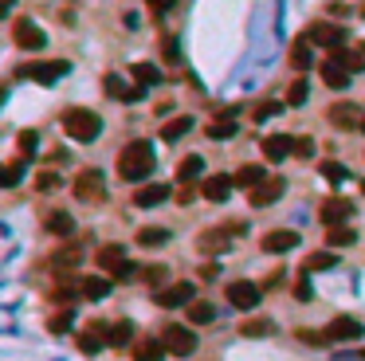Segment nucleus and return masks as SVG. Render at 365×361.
<instances>
[{"instance_id": "nucleus-1", "label": "nucleus", "mask_w": 365, "mask_h": 361, "mask_svg": "<svg viewBox=\"0 0 365 361\" xmlns=\"http://www.w3.org/2000/svg\"><path fill=\"white\" fill-rule=\"evenodd\" d=\"M149 169H153V146L149 141H130L126 150L118 153V173L126 180L149 177Z\"/></svg>"}, {"instance_id": "nucleus-2", "label": "nucleus", "mask_w": 365, "mask_h": 361, "mask_svg": "<svg viewBox=\"0 0 365 361\" xmlns=\"http://www.w3.org/2000/svg\"><path fill=\"white\" fill-rule=\"evenodd\" d=\"M63 130H67L75 141H95V138L102 134V118H99L95 111L71 106V111H63Z\"/></svg>"}, {"instance_id": "nucleus-3", "label": "nucleus", "mask_w": 365, "mask_h": 361, "mask_svg": "<svg viewBox=\"0 0 365 361\" xmlns=\"http://www.w3.org/2000/svg\"><path fill=\"white\" fill-rule=\"evenodd\" d=\"M67 71H71L67 59H40V63H28V67H20V75H24V79H32V83H43V87H51V83H60Z\"/></svg>"}, {"instance_id": "nucleus-4", "label": "nucleus", "mask_w": 365, "mask_h": 361, "mask_svg": "<svg viewBox=\"0 0 365 361\" xmlns=\"http://www.w3.org/2000/svg\"><path fill=\"white\" fill-rule=\"evenodd\" d=\"M306 43L338 51L345 43V28H342V24H330V20H315L310 28H306Z\"/></svg>"}, {"instance_id": "nucleus-5", "label": "nucleus", "mask_w": 365, "mask_h": 361, "mask_svg": "<svg viewBox=\"0 0 365 361\" xmlns=\"http://www.w3.org/2000/svg\"><path fill=\"white\" fill-rule=\"evenodd\" d=\"M95 260H99V267L110 271L114 279H130V275H134V263L126 260V248H118V243H106V248H99V255H95Z\"/></svg>"}, {"instance_id": "nucleus-6", "label": "nucleus", "mask_w": 365, "mask_h": 361, "mask_svg": "<svg viewBox=\"0 0 365 361\" xmlns=\"http://www.w3.org/2000/svg\"><path fill=\"white\" fill-rule=\"evenodd\" d=\"M75 197L87 204H99L106 201V180H102L99 169H83L79 177H75Z\"/></svg>"}, {"instance_id": "nucleus-7", "label": "nucleus", "mask_w": 365, "mask_h": 361, "mask_svg": "<svg viewBox=\"0 0 365 361\" xmlns=\"http://www.w3.org/2000/svg\"><path fill=\"white\" fill-rule=\"evenodd\" d=\"M161 341H165V350L177 353V358H188V353L197 350V334L185 330V326H165V330H161Z\"/></svg>"}, {"instance_id": "nucleus-8", "label": "nucleus", "mask_w": 365, "mask_h": 361, "mask_svg": "<svg viewBox=\"0 0 365 361\" xmlns=\"http://www.w3.org/2000/svg\"><path fill=\"white\" fill-rule=\"evenodd\" d=\"M259 287L256 283H247V279H236V283H228V302L236 306V311H252V306H259Z\"/></svg>"}, {"instance_id": "nucleus-9", "label": "nucleus", "mask_w": 365, "mask_h": 361, "mask_svg": "<svg viewBox=\"0 0 365 361\" xmlns=\"http://www.w3.org/2000/svg\"><path fill=\"white\" fill-rule=\"evenodd\" d=\"M12 40L20 43L24 51H40L43 43H48V36H43L32 20H12Z\"/></svg>"}, {"instance_id": "nucleus-10", "label": "nucleus", "mask_w": 365, "mask_h": 361, "mask_svg": "<svg viewBox=\"0 0 365 361\" xmlns=\"http://www.w3.org/2000/svg\"><path fill=\"white\" fill-rule=\"evenodd\" d=\"M283 177H267L263 185H259V189H252L247 192V201H252V208H267V204H275L279 197H283Z\"/></svg>"}, {"instance_id": "nucleus-11", "label": "nucleus", "mask_w": 365, "mask_h": 361, "mask_svg": "<svg viewBox=\"0 0 365 361\" xmlns=\"http://www.w3.org/2000/svg\"><path fill=\"white\" fill-rule=\"evenodd\" d=\"M326 114H330V122H334L338 130H357V126H365L361 111H357L354 102H334Z\"/></svg>"}, {"instance_id": "nucleus-12", "label": "nucleus", "mask_w": 365, "mask_h": 361, "mask_svg": "<svg viewBox=\"0 0 365 361\" xmlns=\"http://www.w3.org/2000/svg\"><path fill=\"white\" fill-rule=\"evenodd\" d=\"M350 212H354V204H350V201H342V197H330V201H322L318 216H322V224H330V228H342V224L350 220Z\"/></svg>"}, {"instance_id": "nucleus-13", "label": "nucleus", "mask_w": 365, "mask_h": 361, "mask_svg": "<svg viewBox=\"0 0 365 361\" xmlns=\"http://www.w3.org/2000/svg\"><path fill=\"white\" fill-rule=\"evenodd\" d=\"M102 346H110V326L106 322H90L87 330L79 334V350L83 353H99Z\"/></svg>"}, {"instance_id": "nucleus-14", "label": "nucleus", "mask_w": 365, "mask_h": 361, "mask_svg": "<svg viewBox=\"0 0 365 361\" xmlns=\"http://www.w3.org/2000/svg\"><path fill=\"white\" fill-rule=\"evenodd\" d=\"M158 306L173 311V306H193V283H173L165 291H158Z\"/></svg>"}, {"instance_id": "nucleus-15", "label": "nucleus", "mask_w": 365, "mask_h": 361, "mask_svg": "<svg viewBox=\"0 0 365 361\" xmlns=\"http://www.w3.org/2000/svg\"><path fill=\"white\" fill-rule=\"evenodd\" d=\"M361 338V322L357 318H334L326 326V341H357Z\"/></svg>"}, {"instance_id": "nucleus-16", "label": "nucleus", "mask_w": 365, "mask_h": 361, "mask_svg": "<svg viewBox=\"0 0 365 361\" xmlns=\"http://www.w3.org/2000/svg\"><path fill=\"white\" fill-rule=\"evenodd\" d=\"M232 185H236V177H224V173H216V177H208L205 180V189H200V192H205V197H208V201H228V192H232Z\"/></svg>"}, {"instance_id": "nucleus-17", "label": "nucleus", "mask_w": 365, "mask_h": 361, "mask_svg": "<svg viewBox=\"0 0 365 361\" xmlns=\"http://www.w3.org/2000/svg\"><path fill=\"white\" fill-rule=\"evenodd\" d=\"M291 248H298V232H267L263 236V251H271V255L291 251Z\"/></svg>"}, {"instance_id": "nucleus-18", "label": "nucleus", "mask_w": 365, "mask_h": 361, "mask_svg": "<svg viewBox=\"0 0 365 361\" xmlns=\"http://www.w3.org/2000/svg\"><path fill=\"white\" fill-rule=\"evenodd\" d=\"M287 153H295V141L287 138V134H271V138L263 141V157L267 161H283Z\"/></svg>"}, {"instance_id": "nucleus-19", "label": "nucleus", "mask_w": 365, "mask_h": 361, "mask_svg": "<svg viewBox=\"0 0 365 361\" xmlns=\"http://www.w3.org/2000/svg\"><path fill=\"white\" fill-rule=\"evenodd\" d=\"M161 201H169V185H161V180L134 192V204H138V208H153V204H161Z\"/></svg>"}, {"instance_id": "nucleus-20", "label": "nucleus", "mask_w": 365, "mask_h": 361, "mask_svg": "<svg viewBox=\"0 0 365 361\" xmlns=\"http://www.w3.org/2000/svg\"><path fill=\"white\" fill-rule=\"evenodd\" d=\"M142 90H146V87H126L118 75H106V94H110V99H118V102H138Z\"/></svg>"}, {"instance_id": "nucleus-21", "label": "nucleus", "mask_w": 365, "mask_h": 361, "mask_svg": "<svg viewBox=\"0 0 365 361\" xmlns=\"http://www.w3.org/2000/svg\"><path fill=\"white\" fill-rule=\"evenodd\" d=\"M165 341H158V338H142V341H134V361H161L165 358Z\"/></svg>"}, {"instance_id": "nucleus-22", "label": "nucleus", "mask_w": 365, "mask_h": 361, "mask_svg": "<svg viewBox=\"0 0 365 361\" xmlns=\"http://www.w3.org/2000/svg\"><path fill=\"white\" fill-rule=\"evenodd\" d=\"M322 83H326V87H334V90H342L345 83H350V71H345L342 63L326 59V63H322Z\"/></svg>"}, {"instance_id": "nucleus-23", "label": "nucleus", "mask_w": 365, "mask_h": 361, "mask_svg": "<svg viewBox=\"0 0 365 361\" xmlns=\"http://www.w3.org/2000/svg\"><path fill=\"white\" fill-rule=\"evenodd\" d=\"M263 180H267V173L259 169V165H244V169L236 173V185H240V189H247V192H252V189H259Z\"/></svg>"}, {"instance_id": "nucleus-24", "label": "nucleus", "mask_w": 365, "mask_h": 361, "mask_svg": "<svg viewBox=\"0 0 365 361\" xmlns=\"http://www.w3.org/2000/svg\"><path fill=\"white\" fill-rule=\"evenodd\" d=\"M197 248L200 251H208V255H216V251H228V232H205V236H200L197 240Z\"/></svg>"}, {"instance_id": "nucleus-25", "label": "nucleus", "mask_w": 365, "mask_h": 361, "mask_svg": "<svg viewBox=\"0 0 365 361\" xmlns=\"http://www.w3.org/2000/svg\"><path fill=\"white\" fill-rule=\"evenodd\" d=\"M130 75L138 79V87H153V83H161L158 63H134V67H130Z\"/></svg>"}, {"instance_id": "nucleus-26", "label": "nucleus", "mask_w": 365, "mask_h": 361, "mask_svg": "<svg viewBox=\"0 0 365 361\" xmlns=\"http://www.w3.org/2000/svg\"><path fill=\"white\" fill-rule=\"evenodd\" d=\"M330 59H334V63H342V67L350 71V75H357V71L365 67V51H342V48H338L334 55H330Z\"/></svg>"}, {"instance_id": "nucleus-27", "label": "nucleus", "mask_w": 365, "mask_h": 361, "mask_svg": "<svg viewBox=\"0 0 365 361\" xmlns=\"http://www.w3.org/2000/svg\"><path fill=\"white\" fill-rule=\"evenodd\" d=\"M126 341H134V322H110V346L122 350Z\"/></svg>"}, {"instance_id": "nucleus-28", "label": "nucleus", "mask_w": 365, "mask_h": 361, "mask_svg": "<svg viewBox=\"0 0 365 361\" xmlns=\"http://www.w3.org/2000/svg\"><path fill=\"white\" fill-rule=\"evenodd\" d=\"M334 263H338V260H334V251H315V255L303 263V271H306V275H315V271H330Z\"/></svg>"}, {"instance_id": "nucleus-29", "label": "nucleus", "mask_w": 365, "mask_h": 361, "mask_svg": "<svg viewBox=\"0 0 365 361\" xmlns=\"http://www.w3.org/2000/svg\"><path fill=\"white\" fill-rule=\"evenodd\" d=\"M48 232H55V236H71V232H75V220H71L67 212H48Z\"/></svg>"}, {"instance_id": "nucleus-30", "label": "nucleus", "mask_w": 365, "mask_h": 361, "mask_svg": "<svg viewBox=\"0 0 365 361\" xmlns=\"http://www.w3.org/2000/svg\"><path fill=\"white\" fill-rule=\"evenodd\" d=\"M212 318H216V306H212V302H193V306H188V322H197V326H208Z\"/></svg>"}, {"instance_id": "nucleus-31", "label": "nucleus", "mask_w": 365, "mask_h": 361, "mask_svg": "<svg viewBox=\"0 0 365 361\" xmlns=\"http://www.w3.org/2000/svg\"><path fill=\"white\" fill-rule=\"evenodd\" d=\"M83 295H87V299H106V295H110V279H99V275L83 279Z\"/></svg>"}, {"instance_id": "nucleus-32", "label": "nucleus", "mask_w": 365, "mask_h": 361, "mask_svg": "<svg viewBox=\"0 0 365 361\" xmlns=\"http://www.w3.org/2000/svg\"><path fill=\"white\" fill-rule=\"evenodd\" d=\"M188 130H193V118L185 114V118H173V122H165V130H161V138H165V141H177L181 134H188Z\"/></svg>"}, {"instance_id": "nucleus-33", "label": "nucleus", "mask_w": 365, "mask_h": 361, "mask_svg": "<svg viewBox=\"0 0 365 361\" xmlns=\"http://www.w3.org/2000/svg\"><path fill=\"white\" fill-rule=\"evenodd\" d=\"M306 99H310V83L295 79V83H291V90H287V106H303Z\"/></svg>"}, {"instance_id": "nucleus-34", "label": "nucleus", "mask_w": 365, "mask_h": 361, "mask_svg": "<svg viewBox=\"0 0 365 361\" xmlns=\"http://www.w3.org/2000/svg\"><path fill=\"white\" fill-rule=\"evenodd\" d=\"M200 173H205V161H200L197 153H193V157H185V161H181V169H177V177L185 180V185H188V180H193V177H200Z\"/></svg>"}, {"instance_id": "nucleus-35", "label": "nucleus", "mask_w": 365, "mask_h": 361, "mask_svg": "<svg viewBox=\"0 0 365 361\" xmlns=\"http://www.w3.org/2000/svg\"><path fill=\"white\" fill-rule=\"evenodd\" d=\"M165 240H169L165 228H142L138 232V243H142V248H161Z\"/></svg>"}, {"instance_id": "nucleus-36", "label": "nucleus", "mask_w": 365, "mask_h": 361, "mask_svg": "<svg viewBox=\"0 0 365 361\" xmlns=\"http://www.w3.org/2000/svg\"><path fill=\"white\" fill-rule=\"evenodd\" d=\"M79 255H83V251L75 248V243H71V248H60V251H55V255H51V260H55V267L71 271V267H75V263H79Z\"/></svg>"}, {"instance_id": "nucleus-37", "label": "nucleus", "mask_w": 365, "mask_h": 361, "mask_svg": "<svg viewBox=\"0 0 365 361\" xmlns=\"http://www.w3.org/2000/svg\"><path fill=\"white\" fill-rule=\"evenodd\" d=\"M240 334H244V338H263V334H271V322H267V318H252V322L240 326Z\"/></svg>"}, {"instance_id": "nucleus-38", "label": "nucleus", "mask_w": 365, "mask_h": 361, "mask_svg": "<svg viewBox=\"0 0 365 361\" xmlns=\"http://www.w3.org/2000/svg\"><path fill=\"white\" fill-rule=\"evenodd\" d=\"M310 59H315V55H310V48H306V40H298L295 48H291V63H295L298 71H306V67H310Z\"/></svg>"}, {"instance_id": "nucleus-39", "label": "nucleus", "mask_w": 365, "mask_h": 361, "mask_svg": "<svg viewBox=\"0 0 365 361\" xmlns=\"http://www.w3.org/2000/svg\"><path fill=\"white\" fill-rule=\"evenodd\" d=\"M326 240H330V248H350L357 236H354V228H330V236H326Z\"/></svg>"}, {"instance_id": "nucleus-40", "label": "nucleus", "mask_w": 365, "mask_h": 361, "mask_svg": "<svg viewBox=\"0 0 365 361\" xmlns=\"http://www.w3.org/2000/svg\"><path fill=\"white\" fill-rule=\"evenodd\" d=\"M232 134H236V122H232V118L212 122V126H208V138H232Z\"/></svg>"}, {"instance_id": "nucleus-41", "label": "nucleus", "mask_w": 365, "mask_h": 361, "mask_svg": "<svg viewBox=\"0 0 365 361\" xmlns=\"http://www.w3.org/2000/svg\"><path fill=\"white\" fill-rule=\"evenodd\" d=\"M322 177H326V180H334V185H338V180H345V177H350V169H345V165H338V161H326V165H322Z\"/></svg>"}, {"instance_id": "nucleus-42", "label": "nucleus", "mask_w": 365, "mask_h": 361, "mask_svg": "<svg viewBox=\"0 0 365 361\" xmlns=\"http://www.w3.org/2000/svg\"><path fill=\"white\" fill-rule=\"evenodd\" d=\"M20 177H24V165H20V161H12L0 180H4V189H16V185H20Z\"/></svg>"}, {"instance_id": "nucleus-43", "label": "nucleus", "mask_w": 365, "mask_h": 361, "mask_svg": "<svg viewBox=\"0 0 365 361\" xmlns=\"http://www.w3.org/2000/svg\"><path fill=\"white\" fill-rule=\"evenodd\" d=\"M279 111H283V106H279V102H259L256 111H252V118H256V122H263V118H275Z\"/></svg>"}, {"instance_id": "nucleus-44", "label": "nucleus", "mask_w": 365, "mask_h": 361, "mask_svg": "<svg viewBox=\"0 0 365 361\" xmlns=\"http://www.w3.org/2000/svg\"><path fill=\"white\" fill-rule=\"evenodd\" d=\"M16 141H20V150H24V153H36V146H40L36 130H20V138H16Z\"/></svg>"}, {"instance_id": "nucleus-45", "label": "nucleus", "mask_w": 365, "mask_h": 361, "mask_svg": "<svg viewBox=\"0 0 365 361\" xmlns=\"http://www.w3.org/2000/svg\"><path fill=\"white\" fill-rule=\"evenodd\" d=\"M51 330H55V334H63V330H71V311H63V314H55V318H51Z\"/></svg>"}, {"instance_id": "nucleus-46", "label": "nucleus", "mask_w": 365, "mask_h": 361, "mask_svg": "<svg viewBox=\"0 0 365 361\" xmlns=\"http://www.w3.org/2000/svg\"><path fill=\"white\" fill-rule=\"evenodd\" d=\"M295 153H298V157H315V141H310V138H298L295 141Z\"/></svg>"}, {"instance_id": "nucleus-47", "label": "nucleus", "mask_w": 365, "mask_h": 361, "mask_svg": "<svg viewBox=\"0 0 365 361\" xmlns=\"http://www.w3.org/2000/svg\"><path fill=\"white\" fill-rule=\"evenodd\" d=\"M298 338H303V341H310V346H322V341H326V334H315V330H298Z\"/></svg>"}, {"instance_id": "nucleus-48", "label": "nucleus", "mask_w": 365, "mask_h": 361, "mask_svg": "<svg viewBox=\"0 0 365 361\" xmlns=\"http://www.w3.org/2000/svg\"><path fill=\"white\" fill-rule=\"evenodd\" d=\"M146 279L153 283V287H158V283H165V267H149V271H146Z\"/></svg>"}, {"instance_id": "nucleus-49", "label": "nucleus", "mask_w": 365, "mask_h": 361, "mask_svg": "<svg viewBox=\"0 0 365 361\" xmlns=\"http://www.w3.org/2000/svg\"><path fill=\"white\" fill-rule=\"evenodd\" d=\"M165 59H169V63H177V59H181V51H177V40H165Z\"/></svg>"}, {"instance_id": "nucleus-50", "label": "nucleus", "mask_w": 365, "mask_h": 361, "mask_svg": "<svg viewBox=\"0 0 365 361\" xmlns=\"http://www.w3.org/2000/svg\"><path fill=\"white\" fill-rule=\"evenodd\" d=\"M193 197H197V189H193V185H181L177 201H181V204H188V201H193Z\"/></svg>"}, {"instance_id": "nucleus-51", "label": "nucleus", "mask_w": 365, "mask_h": 361, "mask_svg": "<svg viewBox=\"0 0 365 361\" xmlns=\"http://www.w3.org/2000/svg\"><path fill=\"white\" fill-rule=\"evenodd\" d=\"M55 185H60V180H55V173H43V177H40V189H55Z\"/></svg>"}, {"instance_id": "nucleus-52", "label": "nucleus", "mask_w": 365, "mask_h": 361, "mask_svg": "<svg viewBox=\"0 0 365 361\" xmlns=\"http://www.w3.org/2000/svg\"><path fill=\"white\" fill-rule=\"evenodd\" d=\"M169 4H173V0H149V8H158V12H165Z\"/></svg>"}, {"instance_id": "nucleus-53", "label": "nucleus", "mask_w": 365, "mask_h": 361, "mask_svg": "<svg viewBox=\"0 0 365 361\" xmlns=\"http://www.w3.org/2000/svg\"><path fill=\"white\" fill-rule=\"evenodd\" d=\"M361 192H365V180H361Z\"/></svg>"}, {"instance_id": "nucleus-54", "label": "nucleus", "mask_w": 365, "mask_h": 361, "mask_svg": "<svg viewBox=\"0 0 365 361\" xmlns=\"http://www.w3.org/2000/svg\"><path fill=\"white\" fill-rule=\"evenodd\" d=\"M361 51H365V43H361Z\"/></svg>"}, {"instance_id": "nucleus-55", "label": "nucleus", "mask_w": 365, "mask_h": 361, "mask_svg": "<svg viewBox=\"0 0 365 361\" xmlns=\"http://www.w3.org/2000/svg\"><path fill=\"white\" fill-rule=\"evenodd\" d=\"M361 358H365V350H361Z\"/></svg>"}, {"instance_id": "nucleus-56", "label": "nucleus", "mask_w": 365, "mask_h": 361, "mask_svg": "<svg viewBox=\"0 0 365 361\" xmlns=\"http://www.w3.org/2000/svg\"><path fill=\"white\" fill-rule=\"evenodd\" d=\"M361 130H365V126H361Z\"/></svg>"}]
</instances>
